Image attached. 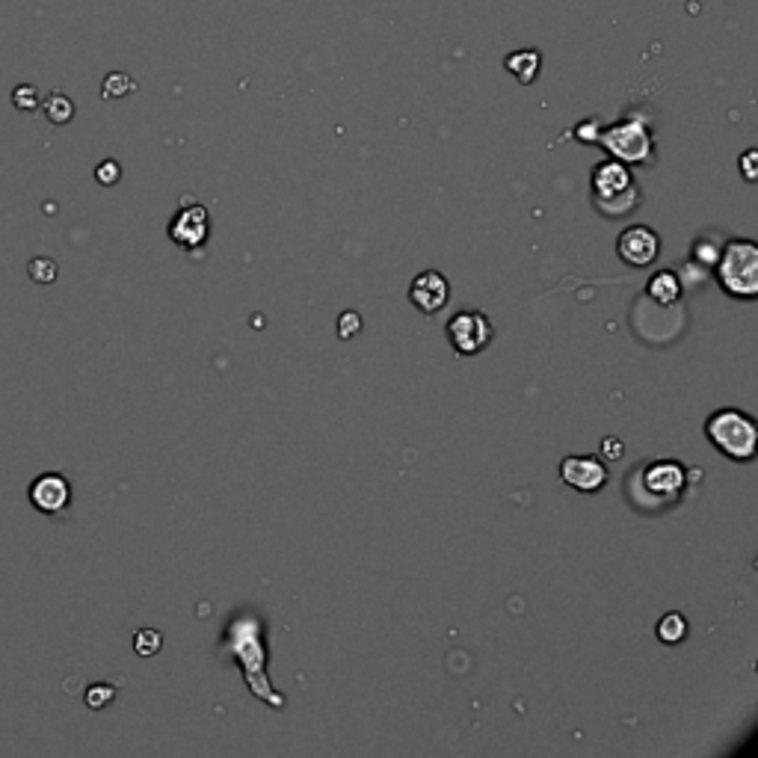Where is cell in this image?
<instances>
[{"instance_id":"cell-1","label":"cell","mask_w":758,"mask_h":758,"mask_svg":"<svg viewBox=\"0 0 758 758\" xmlns=\"http://www.w3.org/2000/svg\"><path fill=\"white\" fill-rule=\"evenodd\" d=\"M705 436L708 442L723 456L735 462H747L758 451V427L756 418L738 409H720L705 421Z\"/></svg>"},{"instance_id":"cell-2","label":"cell","mask_w":758,"mask_h":758,"mask_svg":"<svg viewBox=\"0 0 758 758\" xmlns=\"http://www.w3.org/2000/svg\"><path fill=\"white\" fill-rule=\"evenodd\" d=\"M593 202L605 217H628L643 202V193L625 163L605 160L593 172Z\"/></svg>"},{"instance_id":"cell-3","label":"cell","mask_w":758,"mask_h":758,"mask_svg":"<svg viewBox=\"0 0 758 758\" xmlns=\"http://www.w3.org/2000/svg\"><path fill=\"white\" fill-rule=\"evenodd\" d=\"M720 288L735 300L758 297V246L753 240H732L717 258Z\"/></svg>"},{"instance_id":"cell-4","label":"cell","mask_w":758,"mask_h":758,"mask_svg":"<svg viewBox=\"0 0 758 758\" xmlns=\"http://www.w3.org/2000/svg\"><path fill=\"white\" fill-rule=\"evenodd\" d=\"M599 146H605L619 163H649L652 160V134L640 119L619 122L596 137Z\"/></svg>"},{"instance_id":"cell-5","label":"cell","mask_w":758,"mask_h":758,"mask_svg":"<svg viewBox=\"0 0 758 758\" xmlns=\"http://www.w3.org/2000/svg\"><path fill=\"white\" fill-rule=\"evenodd\" d=\"M448 341H451V347H454L456 356H462V359H468V356H477V353H483L489 344H492V323H489V317L483 314V311H477V308H462V311H456L454 317L448 320Z\"/></svg>"},{"instance_id":"cell-6","label":"cell","mask_w":758,"mask_h":758,"mask_svg":"<svg viewBox=\"0 0 758 758\" xmlns=\"http://www.w3.org/2000/svg\"><path fill=\"white\" fill-rule=\"evenodd\" d=\"M27 498H30V507L36 513L54 519V516H63L69 510V504H72V483L60 471H45V474H39L30 483Z\"/></svg>"},{"instance_id":"cell-7","label":"cell","mask_w":758,"mask_h":758,"mask_svg":"<svg viewBox=\"0 0 758 758\" xmlns=\"http://www.w3.org/2000/svg\"><path fill=\"white\" fill-rule=\"evenodd\" d=\"M560 480L584 495H593L605 489L607 468L599 456H566L560 462Z\"/></svg>"},{"instance_id":"cell-8","label":"cell","mask_w":758,"mask_h":758,"mask_svg":"<svg viewBox=\"0 0 758 758\" xmlns=\"http://www.w3.org/2000/svg\"><path fill=\"white\" fill-rule=\"evenodd\" d=\"M616 252L631 267H649L661 252V237L655 228L628 226L616 240Z\"/></svg>"},{"instance_id":"cell-9","label":"cell","mask_w":758,"mask_h":758,"mask_svg":"<svg viewBox=\"0 0 758 758\" xmlns=\"http://www.w3.org/2000/svg\"><path fill=\"white\" fill-rule=\"evenodd\" d=\"M409 300H412V305L418 311L436 314V311H442L445 305L451 303V285H448V279L439 270H424V273H418L412 279Z\"/></svg>"},{"instance_id":"cell-10","label":"cell","mask_w":758,"mask_h":758,"mask_svg":"<svg viewBox=\"0 0 758 758\" xmlns=\"http://www.w3.org/2000/svg\"><path fill=\"white\" fill-rule=\"evenodd\" d=\"M208 231H211L208 211L193 202H190V208H181L169 223V237L184 249H199L208 240Z\"/></svg>"},{"instance_id":"cell-11","label":"cell","mask_w":758,"mask_h":758,"mask_svg":"<svg viewBox=\"0 0 758 758\" xmlns=\"http://www.w3.org/2000/svg\"><path fill=\"white\" fill-rule=\"evenodd\" d=\"M687 483V468L673 459H658L643 471V486L655 498H676Z\"/></svg>"},{"instance_id":"cell-12","label":"cell","mask_w":758,"mask_h":758,"mask_svg":"<svg viewBox=\"0 0 758 758\" xmlns=\"http://www.w3.org/2000/svg\"><path fill=\"white\" fill-rule=\"evenodd\" d=\"M646 294L658 305H673L682 297V279H679L673 270H661V273H655V276L649 279Z\"/></svg>"},{"instance_id":"cell-13","label":"cell","mask_w":758,"mask_h":758,"mask_svg":"<svg viewBox=\"0 0 758 758\" xmlns=\"http://www.w3.org/2000/svg\"><path fill=\"white\" fill-rule=\"evenodd\" d=\"M539 66H542L539 51H516L507 57V69L513 72L519 83H533L539 75Z\"/></svg>"},{"instance_id":"cell-14","label":"cell","mask_w":758,"mask_h":758,"mask_svg":"<svg viewBox=\"0 0 758 758\" xmlns=\"http://www.w3.org/2000/svg\"><path fill=\"white\" fill-rule=\"evenodd\" d=\"M42 110H45L48 122H54V125H66V122H72V116H75V104H72V98H66L63 92L48 95V101L42 104Z\"/></svg>"},{"instance_id":"cell-15","label":"cell","mask_w":758,"mask_h":758,"mask_svg":"<svg viewBox=\"0 0 758 758\" xmlns=\"http://www.w3.org/2000/svg\"><path fill=\"white\" fill-rule=\"evenodd\" d=\"M658 637H661L664 643H670V646L682 643L684 637H687V619H684L682 613H667V616L658 622Z\"/></svg>"},{"instance_id":"cell-16","label":"cell","mask_w":758,"mask_h":758,"mask_svg":"<svg viewBox=\"0 0 758 758\" xmlns=\"http://www.w3.org/2000/svg\"><path fill=\"white\" fill-rule=\"evenodd\" d=\"M27 276L36 282V285H51L57 279V261L48 258V255H39L27 264Z\"/></svg>"},{"instance_id":"cell-17","label":"cell","mask_w":758,"mask_h":758,"mask_svg":"<svg viewBox=\"0 0 758 758\" xmlns=\"http://www.w3.org/2000/svg\"><path fill=\"white\" fill-rule=\"evenodd\" d=\"M160 646H163V637H160V631H154V628H143V631L134 634V649H137V655H143V658L157 655Z\"/></svg>"},{"instance_id":"cell-18","label":"cell","mask_w":758,"mask_h":758,"mask_svg":"<svg viewBox=\"0 0 758 758\" xmlns=\"http://www.w3.org/2000/svg\"><path fill=\"white\" fill-rule=\"evenodd\" d=\"M113 699H116V687H113V684H92V687L86 690V705H89L92 711L107 708Z\"/></svg>"},{"instance_id":"cell-19","label":"cell","mask_w":758,"mask_h":758,"mask_svg":"<svg viewBox=\"0 0 758 758\" xmlns=\"http://www.w3.org/2000/svg\"><path fill=\"white\" fill-rule=\"evenodd\" d=\"M101 92H104V98H122V95L134 92V80L128 75H122V72H113V75H107Z\"/></svg>"},{"instance_id":"cell-20","label":"cell","mask_w":758,"mask_h":758,"mask_svg":"<svg viewBox=\"0 0 758 758\" xmlns=\"http://www.w3.org/2000/svg\"><path fill=\"white\" fill-rule=\"evenodd\" d=\"M359 332H362V317H359L356 311H344V314L338 317V338L350 341V338L359 335Z\"/></svg>"},{"instance_id":"cell-21","label":"cell","mask_w":758,"mask_h":758,"mask_svg":"<svg viewBox=\"0 0 758 758\" xmlns=\"http://www.w3.org/2000/svg\"><path fill=\"white\" fill-rule=\"evenodd\" d=\"M12 104H15L18 110H36V107H39V92H36V86H18V89L12 92Z\"/></svg>"},{"instance_id":"cell-22","label":"cell","mask_w":758,"mask_h":758,"mask_svg":"<svg viewBox=\"0 0 758 758\" xmlns=\"http://www.w3.org/2000/svg\"><path fill=\"white\" fill-rule=\"evenodd\" d=\"M119 178H122V166H119L116 160H104V163L95 166V181H98V184L110 187V184H116Z\"/></svg>"},{"instance_id":"cell-23","label":"cell","mask_w":758,"mask_h":758,"mask_svg":"<svg viewBox=\"0 0 758 758\" xmlns=\"http://www.w3.org/2000/svg\"><path fill=\"white\" fill-rule=\"evenodd\" d=\"M756 160H758V152H747L744 157H741V172H744V178H747V181H756L758 178Z\"/></svg>"},{"instance_id":"cell-24","label":"cell","mask_w":758,"mask_h":758,"mask_svg":"<svg viewBox=\"0 0 758 758\" xmlns=\"http://www.w3.org/2000/svg\"><path fill=\"white\" fill-rule=\"evenodd\" d=\"M602 451H605L607 459H622V454H625V448H622L619 439H605V442H602Z\"/></svg>"}]
</instances>
